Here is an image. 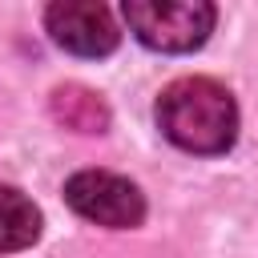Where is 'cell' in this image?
<instances>
[{
    "instance_id": "obj_1",
    "label": "cell",
    "mask_w": 258,
    "mask_h": 258,
    "mask_svg": "<svg viewBox=\"0 0 258 258\" xmlns=\"http://www.w3.org/2000/svg\"><path fill=\"white\" fill-rule=\"evenodd\" d=\"M157 125L185 153H226L238 137V105L210 77H177L157 97Z\"/></svg>"
},
{
    "instance_id": "obj_2",
    "label": "cell",
    "mask_w": 258,
    "mask_h": 258,
    "mask_svg": "<svg viewBox=\"0 0 258 258\" xmlns=\"http://www.w3.org/2000/svg\"><path fill=\"white\" fill-rule=\"evenodd\" d=\"M121 16L157 52H194L214 32L218 8L206 0H125Z\"/></svg>"
},
{
    "instance_id": "obj_3",
    "label": "cell",
    "mask_w": 258,
    "mask_h": 258,
    "mask_svg": "<svg viewBox=\"0 0 258 258\" xmlns=\"http://www.w3.org/2000/svg\"><path fill=\"white\" fill-rule=\"evenodd\" d=\"M64 202L73 206V214H81L85 222H97L105 230H133L145 218V198L141 189L109 169H81L64 181Z\"/></svg>"
},
{
    "instance_id": "obj_4",
    "label": "cell",
    "mask_w": 258,
    "mask_h": 258,
    "mask_svg": "<svg viewBox=\"0 0 258 258\" xmlns=\"http://www.w3.org/2000/svg\"><path fill=\"white\" fill-rule=\"evenodd\" d=\"M48 36L73 56H109L121 40L113 12L97 0H56L44 12Z\"/></svg>"
},
{
    "instance_id": "obj_5",
    "label": "cell",
    "mask_w": 258,
    "mask_h": 258,
    "mask_svg": "<svg viewBox=\"0 0 258 258\" xmlns=\"http://www.w3.org/2000/svg\"><path fill=\"white\" fill-rule=\"evenodd\" d=\"M52 117L73 133H105L109 129V105L85 89V85H60L52 89Z\"/></svg>"
},
{
    "instance_id": "obj_6",
    "label": "cell",
    "mask_w": 258,
    "mask_h": 258,
    "mask_svg": "<svg viewBox=\"0 0 258 258\" xmlns=\"http://www.w3.org/2000/svg\"><path fill=\"white\" fill-rule=\"evenodd\" d=\"M40 238V210L12 185H0V254L24 250Z\"/></svg>"
}]
</instances>
